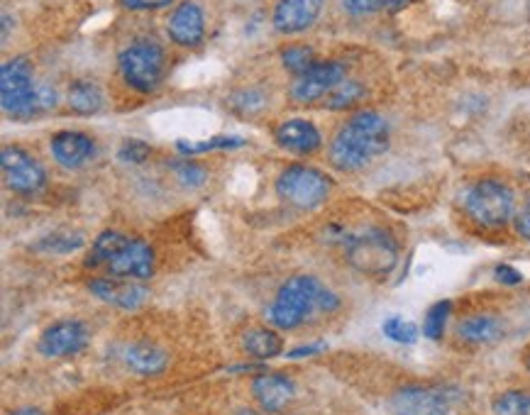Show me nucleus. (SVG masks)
Returning a JSON list of instances; mask_svg holds the SVG:
<instances>
[{
    "label": "nucleus",
    "instance_id": "7",
    "mask_svg": "<svg viewBox=\"0 0 530 415\" xmlns=\"http://www.w3.org/2000/svg\"><path fill=\"white\" fill-rule=\"evenodd\" d=\"M118 69L132 91L154 93L164 81L167 54L159 42L135 40L118 54Z\"/></svg>",
    "mask_w": 530,
    "mask_h": 415
},
{
    "label": "nucleus",
    "instance_id": "12",
    "mask_svg": "<svg viewBox=\"0 0 530 415\" xmlns=\"http://www.w3.org/2000/svg\"><path fill=\"white\" fill-rule=\"evenodd\" d=\"M345 81V64L342 62H316L306 74L296 76L291 86V98L296 103H316L323 96H330L333 88Z\"/></svg>",
    "mask_w": 530,
    "mask_h": 415
},
{
    "label": "nucleus",
    "instance_id": "8",
    "mask_svg": "<svg viewBox=\"0 0 530 415\" xmlns=\"http://www.w3.org/2000/svg\"><path fill=\"white\" fill-rule=\"evenodd\" d=\"M513 191L496 179H484L474 184L465 196V210L469 218L482 228H504L513 218Z\"/></svg>",
    "mask_w": 530,
    "mask_h": 415
},
{
    "label": "nucleus",
    "instance_id": "3",
    "mask_svg": "<svg viewBox=\"0 0 530 415\" xmlns=\"http://www.w3.org/2000/svg\"><path fill=\"white\" fill-rule=\"evenodd\" d=\"M340 308V296L316 276H294L286 281L269 308V318L276 328L296 330L313 313H335Z\"/></svg>",
    "mask_w": 530,
    "mask_h": 415
},
{
    "label": "nucleus",
    "instance_id": "1",
    "mask_svg": "<svg viewBox=\"0 0 530 415\" xmlns=\"http://www.w3.org/2000/svg\"><path fill=\"white\" fill-rule=\"evenodd\" d=\"M389 123L374 110H360L340 127L328 149L330 164L340 171H357L389 149Z\"/></svg>",
    "mask_w": 530,
    "mask_h": 415
},
{
    "label": "nucleus",
    "instance_id": "32",
    "mask_svg": "<svg viewBox=\"0 0 530 415\" xmlns=\"http://www.w3.org/2000/svg\"><path fill=\"white\" fill-rule=\"evenodd\" d=\"M149 154H152V147L142 140H128L120 147V159H123L125 164H142Z\"/></svg>",
    "mask_w": 530,
    "mask_h": 415
},
{
    "label": "nucleus",
    "instance_id": "13",
    "mask_svg": "<svg viewBox=\"0 0 530 415\" xmlns=\"http://www.w3.org/2000/svg\"><path fill=\"white\" fill-rule=\"evenodd\" d=\"M88 291L98 301L108 306L120 308V311H137L147 301L149 289L135 279H118V276H98L88 281Z\"/></svg>",
    "mask_w": 530,
    "mask_h": 415
},
{
    "label": "nucleus",
    "instance_id": "6",
    "mask_svg": "<svg viewBox=\"0 0 530 415\" xmlns=\"http://www.w3.org/2000/svg\"><path fill=\"white\" fill-rule=\"evenodd\" d=\"M333 179L316 166L291 164L276 176V193L286 206L296 210H316L333 193Z\"/></svg>",
    "mask_w": 530,
    "mask_h": 415
},
{
    "label": "nucleus",
    "instance_id": "40",
    "mask_svg": "<svg viewBox=\"0 0 530 415\" xmlns=\"http://www.w3.org/2000/svg\"><path fill=\"white\" fill-rule=\"evenodd\" d=\"M528 369H530V354H528Z\"/></svg>",
    "mask_w": 530,
    "mask_h": 415
},
{
    "label": "nucleus",
    "instance_id": "35",
    "mask_svg": "<svg viewBox=\"0 0 530 415\" xmlns=\"http://www.w3.org/2000/svg\"><path fill=\"white\" fill-rule=\"evenodd\" d=\"M174 0H120V5L128 10H159L167 8Z\"/></svg>",
    "mask_w": 530,
    "mask_h": 415
},
{
    "label": "nucleus",
    "instance_id": "9",
    "mask_svg": "<svg viewBox=\"0 0 530 415\" xmlns=\"http://www.w3.org/2000/svg\"><path fill=\"white\" fill-rule=\"evenodd\" d=\"M0 164H3L5 186L18 196H37L47 186V171L32 154L20 147H5L0 152Z\"/></svg>",
    "mask_w": 530,
    "mask_h": 415
},
{
    "label": "nucleus",
    "instance_id": "14",
    "mask_svg": "<svg viewBox=\"0 0 530 415\" xmlns=\"http://www.w3.org/2000/svg\"><path fill=\"white\" fill-rule=\"evenodd\" d=\"M323 13V0H279L272 13V25L279 35H298L316 25Z\"/></svg>",
    "mask_w": 530,
    "mask_h": 415
},
{
    "label": "nucleus",
    "instance_id": "39",
    "mask_svg": "<svg viewBox=\"0 0 530 415\" xmlns=\"http://www.w3.org/2000/svg\"><path fill=\"white\" fill-rule=\"evenodd\" d=\"M237 415H257V413L255 411H247V408H245V411H240Z\"/></svg>",
    "mask_w": 530,
    "mask_h": 415
},
{
    "label": "nucleus",
    "instance_id": "21",
    "mask_svg": "<svg viewBox=\"0 0 530 415\" xmlns=\"http://www.w3.org/2000/svg\"><path fill=\"white\" fill-rule=\"evenodd\" d=\"M103 91L96 81L79 79L69 86V108L76 115H96L103 110Z\"/></svg>",
    "mask_w": 530,
    "mask_h": 415
},
{
    "label": "nucleus",
    "instance_id": "38",
    "mask_svg": "<svg viewBox=\"0 0 530 415\" xmlns=\"http://www.w3.org/2000/svg\"><path fill=\"white\" fill-rule=\"evenodd\" d=\"M13 415H44L40 408H20V411H15Z\"/></svg>",
    "mask_w": 530,
    "mask_h": 415
},
{
    "label": "nucleus",
    "instance_id": "23",
    "mask_svg": "<svg viewBox=\"0 0 530 415\" xmlns=\"http://www.w3.org/2000/svg\"><path fill=\"white\" fill-rule=\"evenodd\" d=\"M79 247H84V237H81L79 232L71 230L49 232V235H44L35 245L37 252H49V254H69Z\"/></svg>",
    "mask_w": 530,
    "mask_h": 415
},
{
    "label": "nucleus",
    "instance_id": "37",
    "mask_svg": "<svg viewBox=\"0 0 530 415\" xmlns=\"http://www.w3.org/2000/svg\"><path fill=\"white\" fill-rule=\"evenodd\" d=\"M328 350V345L325 342H313V345H306V347H296V350L286 352V357L289 359H301V357H313V354H320Z\"/></svg>",
    "mask_w": 530,
    "mask_h": 415
},
{
    "label": "nucleus",
    "instance_id": "33",
    "mask_svg": "<svg viewBox=\"0 0 530 415\" xmlns=\"http://www.w3.org/2000/svg\"><path fill=\"white\" fill-rule=\"evenodd\" d=\"M176 174H179L181 184L196 188L201 186L203 181H206V169H203L201 164H193V162H184V164H176Z\"/></svg>",
    "mask_w": 530,
    "mask_h": 415
},
{
    "label": "nucleus",
    "instance_id": "34",
    "mask_svg": "<svg viewBox=\"0 0 530 415\" xmlns=\"http://www.w3.org/2000/svg\"><path fill=\"white\" fill-rule=\"evenodd\" d=\"M494 279L499 281L501 286H518L523 281V274L516 267H511V264H499V267L494 269Z\"/></svg>",
    "mask_w": 530,
    "mask_h": 415
},
{
    "label": "nucleus",
    "instance_id": "16",
    "mask_svg": "<svg viewBox=\"0 0 530 415\" xmlns=\"http://www.w3.org/2000/svg\"><path fill=\"white\" fill-rule=\"evenodd\" d=\"M49 149H52L54 162L62 164L64 169H79L96 157V142L86 132L59 130L49 140Z\"/></svg>",
    "mask_w": 530,
    "mask_h": 415
},
{
    "label": "nucleus",
    "instance_id": "30",
    "mask_svg": "<svg viewBox=\"0 0 530 415\" xmlns=\"http://www.w3.org/2000/svg\"><path fill=\"white\" fill-rule=\"evenodd\" d=\"M496 415H530V391H506L494 401Z\"/></svg>",
    "mask_w": 530,
    "mask_h": 415
},
{
    "label": "nucleus",
    "instance_id": "17",
    "mask_svg": "<svg viewBox=\"0 0 530 415\" xmlns=\"http://www.w3.org/2000/svg\"><path fill=\"white\" fill-rule=\"evenodd\" d=\"M167 30L171 42L179 44V47H196V44H201L203 35H206V18H203L201 5L193 3V0L181 3L171 13Z\"/></svg>",
    "mask_w": 530,
    "mask_h": 415
},
{
    "label": "nucleus",
    "instance_id": "2",
    "mask_svg": "<svg viewBox=\"0 0 530 415\" xmlns=\"http://www.w3.org/2000/svg\"><path fill=\"white\" fill-rule=\"evenodd\" d=\"M88 269H106L108 276L145 281L154 274V249L140 237L106 230L93 240L86 257Z\"/></svg>",
    "mask_w": 530,
    "mask_h": 415
},
{
    "label": "nucleus",
    "instance_id": "4",
    "mask_svg": "<svg viewBox=\"0 0 530 415\" xmlns=\"http://www.w3.org/2000/svg\"><path fill=\"white\" fill-rule=\"evenodd\" d=\"M0 105L13 118H30L57 105V91L47 83H35L30 59L15 57L0 69Z\"/></svg>",
    "mask_w": 530,
    "mask_h": 415
},
{
    "label": "nucleus",
    "instance_id": "19",
    "mask_svg": "<svg viewBox=\"0 0 530 415\" xmlns=\"http://www.w3.org/2000/svg\"><path fill=\"white\" fill-rule=\"evenodd\" d=\"M123 362L135 374L157 376L167 372L169 352L164 347L152 345V342H130L123 352Z\"/></svg>",
    "mask_w": 530,
    "mask_h": 415
},
{
    "label": "nucleus",
    "instance_id": "18",
    "mask_svg": "<svg viewBox=\"0 0 530 415\" xmlns=\"http://www.w3.org/2000/svg\"><path fill=\"white\" fill-rule=\"evenodd\" d=\"M274 140L281 149H286V152L291 154H301V157H306V154H316L320 145H323V137H320L318 127L313 125L311 120L303 118H294L281 123L274 130Z\"/></svg>",
    "mask_w": 530,
    "mask_h": 415
},
{
    "label": "nucleus",
    "instance_id": "24",
    "mask_svg": "<svg viewBox=\"0 0 530 415\" xmlns=\"http://www.w3.org/2000/svg\"><path fill=\"white\" fill-rule=\"evenodd\" d=\"M450 313H452V301L433 303L423 318V335L433 342L443 340V335L447 330V320H450Z\"/></svg>",
    "mask_w": 530,
    "mask_h": 415
},
{
    "label": "nucleus",
    "instance_id": "29",
    "mask_svg": "<svg viewBox=\"0 0 530 415\" xmlns=\"http://www.w3.org/2000/svg\"><path fill=\"white\" fill-rule=\"evenodd\" d=\"M382 332L391 342H396V345H416L418 340L416 325H413L411 320L401 318V315H391V318H386Z\"/></svg>",
    "mask_w": 530,
    "mask_h": 415
},
{
    "label": "nucleus",
    "instance_id": "27",
    "mask_svg": "<svg viewBox=\"0 0 530 415\" xmlns=\"http://www.w3.org/2000/svg\"><path fill=\"white\" fill-rule=\"evenodd\" d=\"M364 86L357 81H342L338 88H333L330 91V96L325 98V105H328L330 110H347L352 108V105H357L364 98Z\"/></svg>",
    "mask_w": 530,
    "mask_h": 415
},
{
    "label": "nucleus",
    "instance_id": "28",
    "mask_svg": "<svg viewBox=\"0 0 530 415\" xmlns=\"http://www.w3.org/2000/svg\"><path fill=\"white\" fill-rule=\"evenodd\" d=\"M281 64L286 66V71H291L294 76L306 74L313 64H316V54L311 47H303V44H294V47L281 49Z\"/></svg>",
    "mask_w": 530,
    "mask_h": 415
},
{
    "label": "nucleus",
    "instance_id": "5",
    "mask_svg": "<svg viewBox=\"0 0 530 415\" xmlns=\"http://www.w3.org/2000/svg\"><path fill=\"white\" fill-rule=\"evenodd\" d=\"M345 257L352 269L367 276H384L399 262V245L384 228H367L345 237Z\"/></svg>",
    "mask_w": 530,
    "mask_h": 415
},
{
    "label": "nucleus",
    "instance_id": "11",
    "mask_svg": "<svg viewBox=\"0 0 530 415\" xmlns=\"http://www.w3.org/2000/svg\"><path fill=\"white\" fill-rule=\"evenodd\" d=\"M394 415H450V391L440 386H403L391 396Z\"/></svg>",
    "mask_w": 530,
    "mask_h": 415
},
{
    "label": "nucleus",
    "instance_id": "25",
    "mask_svg": "<svg viewBox=\"0 0 530 415\" xmlns=\"http://www.w3.org/2000/svg\"><path fill=\"white\" fill-rule=\"evenodd\" d=\"M411 0H342L350 15H379V13H399Z\"/></svg>",
    "mask_w": 530,
    "mask_h": 415
},
{
    "label": "nucleus",
    "instance_id": "36",
    "mask_svg": "<svg viewBox=\"0 0 530 415\" xmlns=\"http://www.w3.org/2000/svg\"><path fill=\"white\" fill-rule=\"evenodd\" d=\"M513 225H516L518 235H521L523 240L530 242V206L518 210V215H516V220H513Z\"/></svg>",
    "mask_w": 530,
    "mask_h": 415
},
{
    "label": "nucleus",
    "instance_id": "22",
    "mask_svg": "<svg viewBox=\"0 0 530 415\" xmlns=\"http://www.w3.org/2000/svg\"><path fill=\"white\" fill-rule=\"evenodd\" d=\"M242 347H245V352L250 354V357L264 362V359H274L284 352V340H281L274 330L255 328L247 330V335L242 337Z\"/></svg>",
    "mask_w": 530,
    "mask_h": 415
},
{
    "label": "nucleus",
    "instance_id": "10",
    "mask_svg": "<svg viewBox=\"0 0 530 415\" xmlns=\"http://www.w3.org/2000/svg\"><path fill=\"white\" fill-rule=\"evenodd\" d=\"M88 340L91 335L81 320H57L49 328H44L40 340H37V350L47 359H66L84 352Z\"/></svg>",
    "mask_w": 530,
    "mask_h": 415
},
{
    "label": "nucleus",
    "instance_id": "26",
    "mask_svg": "<svg viewBox=\"0 0 530 415\" xmlns=\"http://www.w3.org/2000/svg\"><path fill=\"white\" fill-rule=\"evenodd\" d=\"M245 145V140L242 137H211V140H203V142H176V149H179L184 157H191V154H208V152H218V149H237Z\"/></svg>",
    "mask_w": 530,
    "mask_h": 415
},
{
    "label": "nucleus",
    "instance_id": "31",
    "mask_svg": "<svg viewBox=\"0 0 530 415\" xmlns=\"http://www.w3.org/2000/svg\"><path fill=\"white\" fill-rule=\"evenodd\" d=\"M264 103H267V96L259 88H242V91H237L230 98V105H233L237 113H259Z\"/></svg>",
    "mask_w": 530,
    "mask_h": 415
},
{
    "label": "nucleus",
    "instance_id": "15",
    "mask_svg": "<svg viewBox=\"0 0 530 415\" xmlns=\"http://www.w3.org/2000/svg\"><path fill=\"white\" fill-rule=\"evenodd\" d=\"M252 396L264 413H279L294 401L296 381L281 372H264L252 379Z\"/></svg>",
    "mask_w": 530,
    "mask_h": 415
},
{
    "label": "nucleus",
    "instance_id": "20",
    "mask_svg": "<svg viewBox=\"0 0 530 415\" xmlns=\"http://www.w3.org/2000/svg\"><path fill=\"white\" fill-rule=\"evenodd\" d=\"M457 335L469 345H491L504 335V323L491 313H474L457 325Z\"/></svg>",
    "mask_w": 530,
    "mask_h": 415
}]
</instances>
